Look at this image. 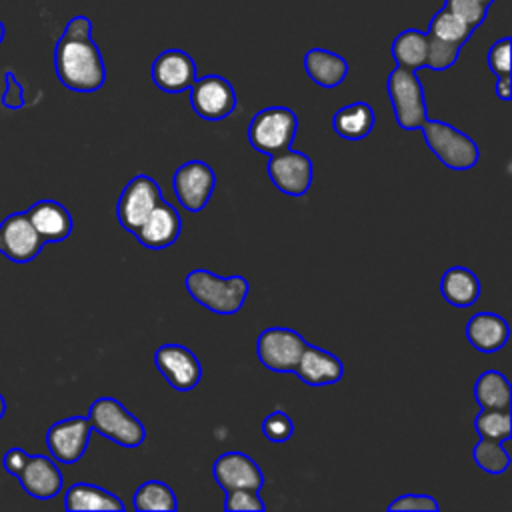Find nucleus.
Here are the masks:
<instances>
[{
    "label": "nucleus",
    "instance_id": "obj_1",
    "mask_svg": "<svg viewBox=\"0 0 512 512\" xmlns=\"http://www.w3.org/2000/svg\"><path fill=\"white\" fill-rule=\"evenodd\" d=\"M54 68L58 80L74 92H96L104 86L106 66L86 16H74L66 24L54 48Z\"/></svg>",
    "mask_w": 512,
    "mask_h": 512
},
{
    "label": "nucleus",
    "instance_id": "obj_2",
    "mask_svg": "<svg viewBox=\"0 0 512 512\" xmlns=\"http://www.w3.org/2000/svg\"><path fill=\"white\" fill-rule=\"evenodd\" d=\"M186 292L206 310L214 314H236L250 292V284L244 276H216L210 270L196 268L184 278Z\"/></svg>",
    "mask_w": 512,
    "mask_h": 512
},
{
    "label": "nucleus",
    "instance_id": "obj_3",
    "mask_svg": "<svg viewBox=\"0 0 512 512\" xmlns=\"http://www.w3.org/2000/svg\"><path fill=\"white\" fill-rule=\"evenodd\" d=\"M432 154L450 170H470L476 166L480 152L476 142L442 120H430L418 128Z\"/></svg>",
    "mask_w": 512,
    "mask_h": 512
},
{
    "label": "nucleus",
    "instance_id": "obj_4",
    "mask_svg": "<svg viewBox=\"0 0 512 512\" xmlns=\"http://www.w3.org/2000/svg\"><path fill=\"white\" fill-rule=\"evenodd\" d=\"M88 420L92 430L124 448L140 446L146 438L144 424L112 396L96 398L90 406Z\"/></svg>",
    "mask_w": 512,
    "mask_h": 512
},
{
    "label": "nucleus",
    "instance_id": "obj_5",
    "mask_svg": "<svg viewBox=\"0 0 512 512\" xmlns=\"http://www.w3.org/2000/svg\"><path fill=\"white\" fill-rule=\"evenodd\" d=\"M298 132V118L286 106H268L256 112L248 124V142L262 154L290 148Z\"/></svg>",
    "mask_w": 512,
    "mask_h": 512
},
{
    "label": "nucleus",
    "instance_id": "obj_6",
    "mask_svg": "<svg viewBox=\"0 0 512 512\" xmlns=\"http://www.w3.org/2000/svg\"><path fill=\"white\" fill-rule=\"evenodd\" d=\"M386 88L398 126L402 130H418L426 122L428 110L424 88L416 72L396 66L388 76Z\"/></svg>",
    "mask_w": 512,
    "mask_h": 512
},
{
    "label": "nucleus",
    "instance_id": "obj_7",
    "mask_svg": "<svg viewBox=\"0 0 512 512\" xmlns=\"http://www.w3.org/2000/svg\"><path fill=\"white\" fill-rule=\"evenodd\" d=\"M266 172L278 192L294 198L304 196L310 190L314 178V166L310 156L292 148L270 154Z\"/></svg>",
    "mask_w": 512,
    "mask_h": 512
},
{
    "label": "nucleus",
    "instance_id": "obj_8",
    "mask_svg": "<svg viewBox=\"0 0 512 512\" xmlns=\"http://www.w3.org/2000/svg\"><path fill=\"white\" fill-rule=\"evenodd\" d=\"M308 342L292 328L270 326L260 332L256 354L264 368L272 372H292Z\"/></svg>",
    "mask_w": 512,
    "mask_h": 512
},
{
    "label": "nucleus",
    "instance_id": "obj_9",
    "mask_svg": "<svg viewBox=\"0 0 512 512\" xmlns=\"http://www.w3.org/2000/svg\"><path fill=\"white\" fill-rule=\"evenodd\" d=\"M164 198L160 186L154 178L148 174L134 176L122 190L118 204H116V216L124 230L130 234H136V230L142 226L150 210L158 204V200Z\"/></svg>",
    "mask_w": 512,
    "mask_h": 512
},
{
    "label": "nucleus",
    "instance_id": "obj_10",
    "mask_svg": "<svg viewBox=\"0 0 512 512\" xmlns=\"http://www.w3.org/2000/svg\"><path fill=\"white\" fill-rule=\"evenodd\" d=\"M188 90H190V106L202 120H208V122L224 120L236 108V92L232 84L218 74L196 78Z\"/></svg>",
    "mask_w": 512,
    "mask_h": 512
},
{
    "label": "nucleus",
    "instance_id": "obj_11",
    "mask_svg": "<svg viewBox=\"0 0 512 512\" xmlns=\"http://www.w3.org/2000/svg\"><path fill=\"white\" fill-rule=\"evenodd\" d=\"M172 188L180 206L188 212H200L216 188L214 170L202 160H188L176 168Z\"/></svg>",
    "mask_w": 512,
    "mask_h": 512
},
{
    "label": "nucleus",
    "instance_id": "obj_12",
    "mask_svg": "<svg viewBox=\"0 0 512 512\" xmlns=\"http://www.w3.org/2000/svg\"><path fill=\"white\" fill-rule=\"evenodd\" d=\"M154 366L178 392L194 390L202 378V366L192 350L182 344H162L154 352Z\"/></svg>",
    "mask_w": 512,
    "mask_h": 512
},
{
    "label": "nucleus",
    "instance_id": "obj_13",
    "mask_svg": "<svg viewBox=\"0 0 512 512\" xmlns=\"http://www.w3.org/2000/svg\"><path fill=\"white\" fill-rule=\"evenodd\" d=\"M44 244L26 212H14L0 222V252L8 260L18 264L30 262L40 254Z\"/></svg>",
    "mask_w": 512,
    "mask_h": 512
},
{
    "label": "nucleus",
    "instance_id": "obj_14",
    "mask_svg": "<svg viewBox=\"0 0 512 512\" xmlns=\"http://www.w3.org/2000/svg\"><path fill=\"white\" fill-rule=\"evenodd\" d=\"M92 426L88 418L72 416L54 422L46 432V446L54 460L62 464L78 462L90 442Z\"/></svg>",
    "mask_w": 512,
    "mask_h": 512
},
{
    "label": "nucleus",
    "instance_id": "obj_15",
    "mask_svg": "<svg viewBox=\"0 0 512 512\" xmlns=\"http://www.w3.org/2000/svg\"><path fill=\"white\" fill-rule=\"evenodd\" d=\"M212 474L216 484L228 492V490H256L264 486V474L254 458H250L244 452H224L220 454L212 464Z\"/></svg>",
    "mask_w": 512,
    "mask_h": 512
},
{
    "label": "nucleus",
    "instance_id": "obj_16",
    "mask_svg": "<svg viewBox=\"0 0 512 512\" xmlns=\"http://www.w3.org/2000/svg\"><path fill=\"white\" fill-rule=\"evenodd\" d=\"M152 80L166 94H178L188 90L196 76V62L184 50L170 48L160 52L152 62Z\"/></svg>",
    "mask_w": 512,
    "mask_h": 512
},
{
    "label": "nucleus",
    "instance_id": "obj_17",
    "mask_svg": "<svg viewBox=\"0 0 512 512\" xmlns=\"http://www.w3.org/2000/svg\"><path fill=\"white\" fill-rule=\"evenodd\" d=\"M180 232H182V218L178 210L168 200L160 198L134 236L144 248L164 250L178 240Z\"/></svg>",
    "mask_w": 512,
    "mask_h": 512
},
{
    "label": "nucleus",
    "instance_id": "obj_18",
    "mask_svg": "<svg viewBox=\"0 0 512 512\" xmlns=\"http://www.w3.org/2000/svg\"><path fill=\"white\" fill-rule=\"evenodd\" d=\"M20 486L36 500H50L62 490V472L56 462L42 454H26L14 474Z\"/></svg>",
    "mask_w": 512,
    "mask_h": 512
},
{
    "label": "nucleus",
    "instance_id": "obj_19",
    "mask_svg": "<svg viewBox=\"0 0 512 512\" xmlns=\"http://www.w3.org/2000/svg\"><path fill=\"white\" fill-rule=\"evenodd\" d=\"M292 372L308 386H330L342 380L344 364L336 354L320 346L306 344Z\"/></svg>",
    "mask_w": 512,
    "mask_h": 512
},
{
    "label": "nucleus",
    "instance_id": "obj_20",
    "mask_svg": "<svg viewBox=\"0 0 512 512\" xmlns=\"http://www.w3.org/2000/svg\"><path fill=\"white\" fill-rule=\"evenodd\" d=\"M26 216L30 218L32 226L40 234L44 242H62L72 234V216L64 204L56 200H38L34 202Z\"/></svg>",
    "mask_w": 512,
    "mask_h": 512
},
{
    "label": "nucleus",
    "instance_id": "obj_21",
    "mask_svg": "<svg viewBox=\"0 0 512 512\" xmlns=\"http://www.w3.org/2000/svg\"><path fill=\"white\" fill-rule=\"evenodd\" d=\"M508 322L496 312H476L466 324V338L482 354H494L508 342Z\"/></svg>",
    "mask_w": 512,
    "mask_h": 512
},
{
    "label": "nucleus",
    "instance_id": "obj_22",
    "mask_svg": "<svg viewBox=\"0 0 512 512\" xmlns=\"http://www.w3.org/2000/svg\"><path fill=\"white\" fill-rule=\"evenodd\" d=\"M304 70L314 84L322 88H336L348 74V62L336 52L312 48L304 54Z\"/></svg>",
    "mask_w": 512,
    "mask_h": 512
},
{
    "label": "nucleus",
    "instance_id": "obj_23",
    "mask_svg": "<svg viewBox=\"0 0 512 512\" xmlns=\"http://www.w3.org/2000/svg\"><path fill=\"white\" fill-rule=\"evenodd\" d=\"M442 298L456 308H470L480 298V280L466 266H452L440 278Z\"/></svg>",
    "mask_w": 512,
    "mask_h": 512
},
{
    "label": "nucleus",
    "instance_id": "obj_24",
    "mask_svg": "<svg viewBox=\"0 0 512 512\" xmlns=\"http://www.w3.org/2000/svg\"><path fill=\"white\" fill-rule=\"evenodd\" d=\"M376 116L368 102H352L332 116V130L344 140H362L374 128Z\"/></svg>",
    "mask_w": 512,
    "mask_h": 512
},
{
    "label": "nucleus",
    "instance_id": "obj_25",
    "mask_svg": "<svg viewBox=\"0 0 512 512\" xmlns=\"http://www.w3.org/2000/svg\"><path fill=\"white\" fill-rule=\"evenodd\" d=\"M64 506L66 510L74 512V510H108V512H122L124 510V502L100 488V486H94V484H86V482H78V484H72L68 490H66V496H64Z\"/></svg>",
    "mask_w": 512,
    "mask_h": 512
},
{
    "label": "nucleus",
    "instance_id": "obj_26",
    "mask_svg": "<svg viewBox=\"0 0 512 512\" xmlns=\"http://www.w3.org/2000/svg\"><path fill=\"white\" fill-rule=\"evenodd\" d=\"M426 52H428V34L414 28L400 32L392 42V58L396 66L412 72L426 68Z\"/></svg>",
    "mask_w": 512,
    "mask_h": 512
},
{
    "label": "nucleus",
    "instance_id": "obj_27",
    "mask_svg": "<svg viewBox=\"0 0 512 512\" xmlns=\"http://www.w3.org/2000/svg\"><path fill=\"white\" fill-rule=\"evenodd\" d=\"M474 400L480 408H510V382L498 370H486L476 378Z\"/></svg>",
    "mask_w": 512,
    "mask_h": 512
},
{
    "label": "nucleus",
    "instance_id": "obj_28",
    "mask_svg": "<svg viewBox=\"0 0 512 512\" xmlns=\"http://www.w3.org/2000/svg\"><path fill=\"white\" fill-rule=\"evenodd\" d=\"M134 510L138 512H174L178 510V500L174 490L160 482V480H148L140 484L132 496Z\"/></svg>",
    "mask_w": 512,
    "mask_h": 512
},
{
    "label": "nucleus",
    "instance_id": "obj_29",
    "mask_svg": "<svg viewBox=\"0 0 512 512\" xmlns=\"http://www.w3.org/2000/svg\"><path fill=\"white\" fill-rule=\"evenodd\" d=\"M474 430L480 438L504 442L512 434L510 408H482L474 418Z\"/></svg>",
    "mask_w": 512,
    "mask_h": 512
},
{
    "label": "nucleus",
    "instance_id": "obj_30",
    "mask_svg": "<svg viewBox=\"0 0 512 512\" xmlns=\"http://www.w3.org/2000/svg\"><path fill=\"white\" fill-rule=\"evenodd\" d=\"M472 32H474V28H470L468 24H464L460 18H456L454 14H450L444 8L434 14V18L430 20V28H428V34H432L440 40L458 44V46H464L470 40Z\"/></svg>",
    "mask_w": 512,
    "mask_h": 512
},
{
    "label": "nucleus",
    "instance_id": "obj_31",
    "mask_svg": "<svg viewBox=\"0 0 512 512\" xmlns=\"http://www.w3.org/2000/svg\"><path fill=\"white\" fill-rule=\"evenodd\" d=\"M472 458L476 466L488 474H502L510 466V456L502 442L480 438L472 450Z\"/></svg>",
    "mask_w": 512,
    "mask_h": 512
},
{
    "label": "nucleus",
    "instance_id": "obj_32",
    "mask_svg": "<svg viewBox=\"0 0 512 512\" xmlns=\"http://www.w3.org/2000/svg\"><path fill=\"white\" fill-rule=\"evenodd\" d=\"M428 34V32H426ZM458 44L440 40L432 34H428V52H426V68L432 70H448L450 66H454V62L458 60L460 54Z\"/></svg>",
    "mask_w": 512,
    "mask_h": 512
},
{
    "label": "nucleus",
    "instance_id": "obj_33",
    "mask_svg": "<svg viewBox=\"0 0 512 512\" xmlns=\"http://www.w3.org/2000/svg\"><path fill=\"white\" fill-rule=\"evenodd\" d=\"M444 10H448L450 14H454L464 24H468L470 28L476 30L486 20L488 6H484L478 0H446Z\"/></svg>",
    "mask_w": 512,
    "mask_h": 512
},
{
    "label": "nucleus",
    "instance_id": "obj_34",
    "mask_svg": "<svg viewBox=\"0 0 512 512\" xmlns=\"http://www.w3.org/2000/svg\"><path fill=\"white\" fill-rule=\"evenodd\" d=\"M262 434L270 442H286L294 434V424L284 410H272L262 422Z\"/></svg>",
    "mask_w": 512,
    "mask_h": 512
},
{
    "label": "nucleus",
    "instance_id": "obj_35",
    "mask_svg": "<svg viewBox=\"0 0 512 512\" xmlns=\"http://www.w3.org/2000/svg\"><path fill=\"white\" fill-rule=\"evenodd\" d=\"M224 508L230 512H264L266 504L262 502L260 494L256 490H228Z\"/></svg>",
    "mask_w": 512,
    "mask_h": 512
},
{
    "label": "nucleus",
    "instance_id": "obj_36",
    "mask_svg": "<svg viewBox=\"0 0 512 512\" xmlns=\"http://www.w3.org/2000/svg\"><path fill=\"white\" fill-rule=\"evenodd\" d=\"M390 512H438L440 504L428 494H402L388 504Z\"/></svg>",
    "mask_w": 512,
    "mask_h": 512
},
{
    "label": "nucleus",
    "instance_id": "obj_37",
    "mask_svg": "<svg viewBox=\"0 0 512 512\" xmlns=\"http://www.w3.org/2000/svg\"><path fill=\"white\" fill-rule=\"evenodd\" d=\"M488 68L490 72L500 76H510V38L504 36L498 42H494L488 50Z\"/></svg>",
    "mask_w": 512,
    "mask_h": 512
},
{
    "label": "nucleus",
    "instance_id": "obj_38",
    "mask_svg": "<svg viewBox=\"0 0 512 512\" xmlns=\"http://www.w3.org/2000/svg\"><path fill=\"white\" fill-rule=\"evenodd\" d=\"M4 82H6V90L2 94V104L10 110H18L24 106V90L20 86V82L16 80V76L12 72H4Z\"/></svg>",
    "mask_w": 512,
    "mask_h": 512
},
{
    "label": "nucleus",
    "instance_id": "obj_39",
    "mask_svg": "<svg viewBox=\"0 0 512 512\" xmlns=\"http://www.w3.org/2000/svg\"><path fill=\"white\" fill-rule=\"evenodd\" d=\"M24 458H26V452H24L22 448H12V450H8V452L4 454L2 466H4V470H6V472H10V474L14 476V474L18 472V468L22 466Z\"/></svg>",
    "mask_w": 512,
    "mask_h": 512
},
{
    "label": "nucleus",
    "instance_id": "obj_40",
    "mask_svg": "<svg viewBox=\"0 0 512 512\" xmlns=\"http://www.w3.org/2000/svg\"><path fill=\"white\" fill-rule=\"evenodd\" d=\"M494 92L500 100L508 102L512 98V86H510V76H500L496 78V86H494Z\"/></svg>",
    "mask_w": 512,
    "mask_h": 512
},
{
    "label": "nucleus",
    "instance_id": "obj_41",
    "mask_svg": "<svg viewBox=\"0 0 512 512\" xmlns=\"http://www.w3.org/2000/svg\"><path fill=\"white\" fill-rule=\"evenodd\" d=\"M4 412H6V402H4V398H2V394H0V418L4 416Z\"/></svg>",
    "mask_w": 512,
    "mask_h": 512
},
{
    "label": "nucleus",
    "instance_id": "obj_42",
    "mask_svg": "<svg viewBox=\"0 0 512 512\" xmlns=\"http://www.w3.org/2000/svg\"><path fill=\"white\" fill-rule=\"evenodd\" d=\"M2 40H4V24L0 22V42H2Z\"/></svg>",
    "mask_w": 512,
    "mask_h": 512
},
{
    "label": "nucleus",
    "instance_id": "obj_43",
    "mask_svg": "<svg viewBox=\"0 0 512 512\" xmlns=\"http://www.w3.org/2000/svg\"><path fill=\"white\" fill-rule=\"evenodd\" d=\"M478 2H482V4H484V6H490V4H492V2H494V0H478Z\"/></svg>",
    "mask_w": 512,
    "mask_h": 512
}]
</instances>
